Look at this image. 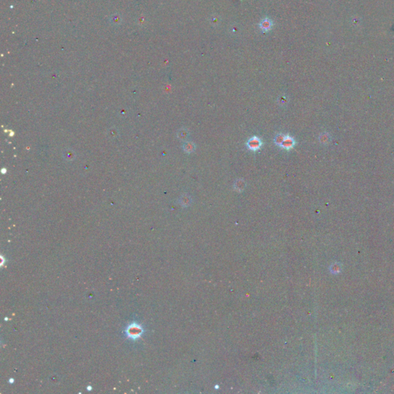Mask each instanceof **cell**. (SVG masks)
I'll list each match as a JSON object with an SVG mask.
<instances>
[{"label":"cell","mask_w":394,"mask_h":394,"mask_svg":"<svg viewBox=\"0 0 394 394\" xmlns=\"http://www.w3.org/2000/svg\"><path fill=\"white\" fill-rule=\"evenodd\" d=\"M142 333H143V328L139 325L136 324V323L130 325L126 329V334H127L128 337L133 339V340L139 338L142 335Z\"/></svg>","instance_id":"cell-1"},{"label":"cell","mask_w":394,"mask_h":394,"mask_svg":"<svg viewBox=\"0 0 394 394\" xmlns=\"http://www.w3.org/2000/svg\"><path fill=\"white\" fill-rule=\"evenodd\" d=\"M262 142L259 137L253 136L247 141L246 146L249 149L252 151H257L262 147Z\"/></svg>","instance_id":"cell-2"},{"label":"cell","mask_w":394,"mask_h":394,"mask_svg":"<svg viewBox=\"0 0 394 394\" xmlns=\"http://www.w3.org/2000/svg\"><path fill=\"white\" fill-rule=\"evenodd\" d=\"M273 21L270 19H269V18L263 19L262 20H261V22L259 24V29L262 30V33H268V32H270L273 29Z\"/></svg>","instance_id":"cell-3"},{"label":"cell","mask_w":394,"mask_h":394,"mask_svg":"<svg viewBox=\"0 0 394 394\" xmlns=\"http://www.w3.org/2000/svg\"><path fill=\"white\" fill-rule=\"evenodd\" d=\"M295 145H296V141H295L294 139L290 137V136L286 135L284 141L280 145V147L284 149H286V150H290L294 147Z\"/></svg>","instance_id":"cell-4"},{"label":"cell","mask_w":394,"mask_h":394,"mask_svg":"<svg viewBox=\"0 0 394 394\" xmlns=\"http://www.w3.org/2000/svg\"><path fill=\"white\" fill-rule=\"evenodd\" d=\"M192 198H191L189 195H186V194L181 195V197H180L179 199V202L180 205L183 206V207H189V206L192 203Z\"/></svg>","instance_id":"cell-5"},{"label":"cell","mask_w":394,"mask_h":394,"mask_svg":"<svg viewBox=\"0 0 394 394\" xmlns=\"http://www.w3.org/2000/svg\"><path fill=\"white\" fill-rule=\"evenodd\" d=\"M233 187H234V189H236V191H238V192H242V191H243L246 188L245 181L242 179H237L234 183V186H233Z\"/></svg>","instance_id":"cell-6"},{"label":"cell","mask_w":394,"mask_h":394,"mask_svg":"<svg viewBox=\"0 0 394 394\" xmlns=\"http://www.w3.org/2000/svg\"><path fill=\"white\" fill-rule=\"evenodd\" d=\"M183 149L186 152H188V153H190V152H192L195 151V145L192 142H186V143L183 144Z\"/></svg>","instance_id":"cell-7"},{"label":"cell","mask_w":394,"mask_h":394,"mask_svg":"<svg viewBox=\"0 0 394 394\" xmlns=\"http://www.w3.org/2000/svg\"><path fill=\"white\" fill-rule=\"evenodd\" d=\"M63 156L65 160H68V161H70V160H74L75 156H76V154H75L74 151L73 150H71V149H67V150L64 151Z\"/></svg>","instance_id":"cell-8"},{"label":"cell","mask_w":394,"mask_h":394,"mask_svg":"<svg viewBox=\"0 0 394 394\" xmlns=\"http://www.w3.org/2000/svg\"><path fill=\"white\" fill-rule=\"evenodd\" d=\"M177 136L179 140H186L189 136V132L186 129H181L177 132Z\"/></svg>","instance_id":"cell-9"},{"label":"cell","mask_w":394,"mask_h":394,"mask_svg":"<svg viewBox=\"0 0 394 394\" xmlns=\"http://www.w3.org/2000/svg\"><path fill=\"white\" fill-rule=\"evenodd\" d=\"M342 270V266L340 265V263L339 262H336V263L332 264L330 266V271L331 273H333V274H337V273H340Z\"/></svg>","instance_id":"cell-10"},{"label":"cell","mask_w":394,"mask_h":394,"mask_svg":"<svg viewBox=\"0 0 394 394\" xmlns=\"http://www.w3.org/2000/svg\"><path fill=\"white\" fill-rule=\"evenodd\" d=\"M285 138H286V136L285 135H283V134H282V133H278L274 138L275 144H276V146H280V145L282 144V142L284 141Z\"/></svg>","instance_id":"cell-11"},{"label":"cell","mask_w":394,"mask_h":394,"mask_svg":"<svg viewBox=\"0 0 394 394\" xmlns=\"http://www.w3.org/2000/svg\"><path fill=\"white\" fill-rule=\"evenodd\" d=\"M288 103V100H287V98L286 96H280L279 98V103L280 104V106H286Z\"/></svg>","instance_id":"cell-12"},{"label":"cell","mask_w":394,"mask_h":394,"mask_svg":"<svg viewBox=\"0 0 394 394\" xmlns=\"http://www.w3.org/2000/svg\"><path fill=\"white\" fill-rule=\"evenodd\" d=\"M241 1H242V0H241Z\"/></svg>","instance_id":"cell-13"}]
</instances>
